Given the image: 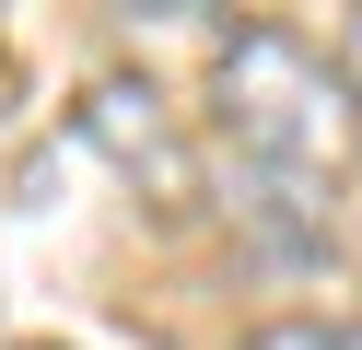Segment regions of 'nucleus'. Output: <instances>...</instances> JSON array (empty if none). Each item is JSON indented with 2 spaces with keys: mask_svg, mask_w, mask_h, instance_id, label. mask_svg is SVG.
I'll return each instance as SVG.
<instances>
[{
  "mask_svg": "<svg viewBox=\"0 0 362 350\" xmlns=\"http://www.w3.org/2000/svg\"><path fill=\"white\" fill-rule=\"evenodd\" d=\"M327 59H339V82L362 93V12H351V23H339V35H327Z\"/></svg>",
  "mask_w": 362,
  "mask_h": 350,
  "instance_id": "obj_4",
  "label": "nucleus"
},
{
  "mask_svg": "<svg viewBox=\"0 0 362 350\" xmlns=\"http://www.w3.org/2000/svg\"><path fill=\"white\" fill-rule=\"evenodd\" d=\"M82 129H94L129 175H152V199H187V187H199V163L175 152V129H164V105H152V82H94Z\"/></svg>",
  "mask_w": 362,
  "mask_h": 350,
  "instance_id": "obj_2",
  "label": "nucleus"
},
{
  "mask_svg": "<svg viewBox=\"0 0 362 350\" xmlns=\"http://www.w3.org/2000/svg\"><path fill=\"white\" fill-rule=\"evenodd\" d=\"M234 222L257 233V257H315V245H327V187L245 163V175H234Z\"/></svg>",
  "mask_w": 362,
  "mask_h": 350,
  "instance_id": "obj_3",
  "label": "nucleus"
},
{
  "mask_svg": "<svg viewBox=\"0 0 362 350\" xmlns=\"http://www.w3.org/2000/svg\"><path fill=\"white\" fill-rule=\"evenodd\" d=\"M351 350H362V327H351Z\"/></svg>",
  "mask_w": 362,
  "mask_h": 350,
  "instance_id": "obj_5",
  "label": "nucleus"
},
{
  "mask_svg": "<svg viewBox=\"0 0 362 350\" xmlns=\"http://www.w3.org/2000/svg\"><path fill=\"white\" fill-rule=\"evenodd\" d=\"M211 117H222V140H234V163H269V175H304V187H327L339 163H351V140H362V93L339 82V59L304 47L292 23L222 35Z\"/></svg>",
  "mask_w": 362,
  "mask_h": 350,
  "instance_id": "obj_1",
  "label": "nucleus"
}]
</instances>
